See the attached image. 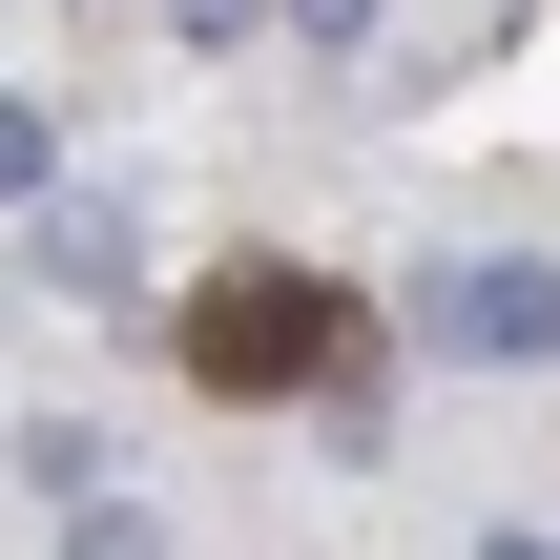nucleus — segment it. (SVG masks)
<instances>
[{
	"instance_id": "1",
	"label": "nucleus",
	"mask_w": 560,
	"mask_h": 560,
	"mask_svg": "<svg viewBox=\"0 0 560 560\" xmlns=\"http://www.w3.org/2000/svg\"><path fill=\"white\" fill-rule=\"evenodd\" d=\"M332 332H353V312H332V291H312V270H229V291H208V312H187V353H208V374H229V395H270V374H312V353H332Z\"/></svg>"
},
{
	"instance_id": "2",
	"label": "nucleus",
	"mask_w": 560,
	"mask_h": 560,
	"mask_svg": "<svg viewBox=\"0 0 560 560\" xmlns=\"http://www.w3.org/2000/svg\"><path fill=\"white\" fill-rule=\"evenodd\" d=\"M436 332L499 353V374H560V249H457L436 270Z\"/></svg>"
},
{
	"instance_id": "5",
	"label": "nucleus",
	"mask_w": 560,
	"mask_h": 560,
	"mask_svg": "<svg viewBox=\"0 0 560 560\" xmlns=\"http://www.w3.org/2000/svg\"><path fill=\"white\" fill-rule=\"evenodd\" d=\"M166 21H187V42H249V21H270V0H166Z\"/></svg>"
},
{
	"instance_id": "7",
	"label": "nucleus",
	"mask_w": 560,
	"mask_h": 560,
	"mask_svg": "<svg viewBox=\"0 0 560 560\" xmlns=\"http://www.w3.org/2000/svg\"><path fill=\"white\" fill-rule=\"evenodd\" d=\"M499 560H560V540H499Z\"/></svg>"
},
{
	"instance_id": "3",
	"label": "nucleus",
	"mask_w": 560,
	"mask_h": 560,
	"mask_svg": "<svg viewBox=\"0 0 560 560\" xmlns=\"http://www.w3.org/2000/svg\"><path fill=\"white\" fill-rule=\"evenodd\" d=\"M42 187H62V125H42V104H0V208H42Z\"/></svg>"
},
{
	"instance_id": "4",
	"label": "nucleus",
	"mask_w": 560,
	"mask_h": 560,
	"mask_svg": "<svg viewBox=\"0 0 560 560\" xmlns=\"http://www.w3.org/2000/svg\"><path fill=\"white\" fill-rule=\"evenodd\" d=\"M62 560H166V540H145L125 499H83V540H62Z\"/></svg>"
},
{
	"instance_id": "6",
	"label": "nucleus",
	"mask_w": 560,
	"mask_h": 560,
	"mask_svg": "<svg viewBox=\"0 0 560 560\" xmlns=\"http://www.w3.org/2000/svg\"><path fill=\"white\" fill-rule=\"evenodd\" d=\"M291 21H312V42H374V0H291Z\"/></svg>"
}]
</instances>
